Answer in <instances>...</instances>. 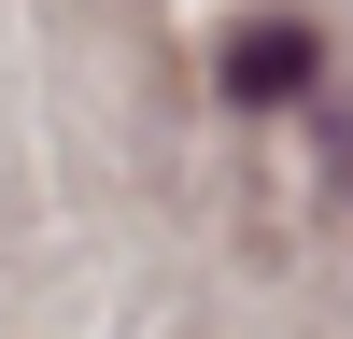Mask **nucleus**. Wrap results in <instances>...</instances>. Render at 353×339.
<instances>
[{
	"instance_id": "f257e3e1",
	"label": "nucleus",
	"mask_w": 353,
	"mask_h": 339,
	"mask_svg": "<svg viewBox=\"0 0 353 339\" xmlns=\"http://www.w3.org/2000/svg\"><path fill=\"white\" fill-rule=\"evenodd\" d=\"M311 71H325L311 28H241V43H226V99H297Z\"/></svg>"
},
{
	"instance_id": "f03ea898",
	"label": "nucleus",
	"mask_w": 353,
	"mask_h": 339,
	"mask_svg": "<svg viewBox=\"0 0 353 339\" xmlns=\"http://www.w3.org/2000/svg\"><path fill=\"white\" fill-rule=\"evenodd\" d=\"M339 156H353V127H339Z\"/></svg>"
}]
</instances>
